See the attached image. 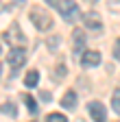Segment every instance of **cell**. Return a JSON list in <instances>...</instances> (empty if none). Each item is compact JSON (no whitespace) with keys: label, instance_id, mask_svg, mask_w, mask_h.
<instances>
[{"label":"cell","instance_id":"cell-7","mask_svg":"<svg viewBox=\"0 0 120 122\" xmlns=\"http://www.w3.org/2000/svg\"><path fill=\"white\" fill-rule=\"evenodd\" d=\"M81 20H83L85 28H92V30H100V28H103V20L98 18V13H94V11L81 15Z\"/></svg>","mask_w":120,"mask_h":122},{"label":"cell","instance_id":"cell-15","mask_svg":"<svg viewBox=\"0 0 120 122\" xmlns=\"http://www.w3.org/2000/svg\"><path fill=\"white\" fill-rule=\"evenodd\" d=\"M2 111H7V113H11V116H18V109H13L11 102H5V105H2Z\"/></svg>","mask_w":120,"mask_h":122},{"label":"cell","instance_id":"cell-3","mask_svg":"<svg viewBox=\"0 0 120 122\" xmlns=\"http://www.w3.org/2000/svg\"><path fill=\"white\" fill-rule=\"evenodd\" d=\"M7 63L13 68V70H18L26 63V50L22 48V46H13V48L7 52Z\"/></svg>","mask_w":120,"mask_h":122},{"label":"cell","instance_id":"cell-11","mask_svg":"<svg viewBox=\"0 0 120 122\" xmlns=\"http://www.w3.org/2000/svg\"><path fill=\"white\" fill-rule=\"evenodd\" d=\"M22 100L26 102V107H28V111H31V113L35 116V113H37V102H35V100H33L31 96H28V94H22Z\"/></svg>","mask_w":120,"mask_h":122},{"label":"cell","instance_id":"cell-6","mask_svg":"<svg viewBox=\"0 0 120 122\" xmlns=\"http://www.w3.org/2000/svg\"><path fill=\"white\" fill-rule=\"evenodd\" d=\"M100 63V52L98 50H85L81 55V66L83 68H94Z\"/></svg>","mask_w":120,"mask_h":122},{"label":"cell","instance_id":"cell-12","mask_svg":"<svg viewBox=\"0 0 120 122\" xmlns=\"http://www.w3.org/2000/svg\"><path fill=\"white\" fill-rule=\"evenodd\" d=\"M111 109L120 116V89L114 92V96H111Z\"/></svg>","mask_w":120,"mask_h":122},{"label":"cell","instance_id":"cell-9","mask_svg":"<svg viewBox=\"0 0 120 122\" xmlns=\"http://www.w3.org/2000/svg\"><path fill=\"white\" fill-rule=\"evenodd\" d=\"M77 100H79L77 94L70 89V92H66L63 98H61V107H63V109H68V111H72V109H77Z\"/></svg>","mask_w":120,"mask_h":122},{"label":"cell","instance_id":"cell-2","mask_svg":"<svg viewBox=\"0 0 120 122\" xmlns=\"http://www.w3.org/2000/svg\"><path fill=\"white\" fill-rule=\"evenodd\" d=\"M55 7H57V11L61 13V18L66 22H74V20L81 18V9H79V5L74 0H57Z\"/></svg>","mask_w":120,"mask_h":122},{"label":"cell","instance_id":"cell-14","mask_svg":"<svg viewBox=\"0 0 120 122\" xmlns=\"http://www.w3.org/2000/svg\"><path fill=\"white\" fill-rule=\"evenodd\" d=\"M114 59H116V61H120V37L114 41Z\"/></svg>","mask_w":120,"mask_h":122},{"label":"cell","instance_id":"cell-8","mask_svg":"<svg viewBox=\"0 0 120 122\" xmlns=\"http://www.w3.org/2000/svg\"><path fill=\"white\" fill-rule=\"evenodd\" d=\"M7 39H9L13 46H16V44H18V46H24V44H26V37L22 35V30H20L18 24H11V28L7 30Z\"/></svg>","mask_w":120,"mask_h":122},{"label":"cell","instance_id":"cell-10","mask_svg":"<svg viewBox=\"0 0 120 122\" xmlns=\"http://www.w3.org/2000/svg\"><path fill=\"white\" fill-rule=\"evenodd\" d=\"M37 83H39V72L37 70H31L24 76V85L26 87H37Z\"/></svg>","mask_w":120,"mask_h":122},{"label":"cell","instance_id":"cell-1","mask_svg":"<svg viewBox=\"0 0 120 122\" xmlns=\"http://www.w3.org/2000/svg\"><path fill=\"white\" fill-rule=\"evenodd\" d=\"M28 18H31L33 26L39 28V30L52 28V18H50V13H48L46 9H42V7H33L31 11H28Z\"/></svg>","mask_w":120,"mask_h":122},{"label":"cell","instance_id":"cell-19","mask_svg":"<svg viewBox=\"0 0 120 122\" xmlns=\"http://www.w3.org/2000/svg\"><path fill=\"white\" fill-rule=\"evenodd\" d=\"M0 70H2V68H0Z\"/></svg>","mask_w":120,"mask_h":122},{"label":"cell","instance_id":"cell-17","mask_svg":"<svg viewBox=\"0 0 120 122\" xmlns=\"http://www.w3.org/2000/svg\"><path fill=\"white\" fill-rule=\"evenodd\" d=\"M13 2H16V5H24V0H13Z\"/></svg>","mask_w":120,"mask_h":122},{"label":"cell","instance_id":"cell-18","mask_svg":"<svg viewBox=\"0 0 120 122\" xmlns=\"http://www.w3.org/2000/svg\"><path fill=\"white\" fill-rule=\"evenodd\" d=\"M89 2H96V0H89Z\"/></svg>","mask_w":120,"mask_h":122},{"label":"cell","instance_id":"cell-13","mask_svg":"<svg viewBox=\"0 0 120 122\" xmlns=\"http://www.w3.org/2000/svg\"><path fill=\"white\" fill-rule=\"evenodd\" d=\"M46 122H68V118L63 113H48L46 116Z\"/></svg>","mask_w":120,"mask_h":122},{"label":"cell","instance_id":"cell-16","mask_svg":"<svg viewBox=\"0 0 120 122\" xmlns=\"http://www.w3.org/2000/svg\"><path fill=\"white\" fill-rule=\"evenodd\" d=\"M63 66H57V72H55V79H61V76H63Z\"/></svg>","mask_w":120,"mask_h":122},{"label":"cell","instance_id":"cell-5","mask_svg":"<svg viewBox=\"0 0 120 122\" xmlns=\"http://www.w3.org/2000/svg\"><path fill=\"white\" fill-rule=\"evenodd\" d=\"M85 50V30L83 28H74L72 30V52L81 55Z\"/></svg>","mask_w":120,"mask_h":122},{"label":"cell","instance_id":"cell-4","mask_svg":"<svg viewBox=\"0 0 120 122\" xmlns=\"http://www.w3.org/2000/svg\"><path fill=\"white\" fill-rule=\"evenodd\" d=\"M87 111L92 116L94 122H107V109H105V105L98 102V100H92L87 105Z\"/></svg>","mask_w":120,"mask_h":122}]
</instances>
